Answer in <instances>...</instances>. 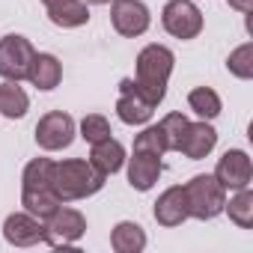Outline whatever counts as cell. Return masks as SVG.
Returning a JSON list of instances; mask_svg holds the SVG:
<instances>
[{
  "label": "cell",
  "mask_w": 253,
  "mask_h": 253,
  "mask_svg": "<svg viewBox=\"0 0 253 253\" xmlns=\"http://www.w3.org/2000/svg\"><path fill=\"white\" fill-rule=\"evenodd\" d=\"M104 173H98L89 161L84 158H66V161H54V173H51V188L60 197V203H72V200H86L92 194H98L104 188Z\"/></svg>",
  "instance_id": "6da1fadb"
},
{
  "label": "cell",
  "mask_w": 253,
  "mask_h": 253,
  "mask_svg": "<svg viewBox=\"0 0 253 253\" xmlns=\"http://www.w3.org/2000/svg\"><path fill=\"white\" fill-rule=\"evenodd\" d=\"M173 51L167 45H146L140 54H137V75H134V84L140 86V92L158 107L167 95V81L173 75Z\"/></svg>",
  "instance_id": "7a4b0ae2"
},
{
  "label": "cell",
  "mask_w": 253,
  "mask_h": 253,
  "mask_svg": "<svg viewBox=\"0 0 253 253\" xmlns=\"http://www.w3.org/2000/svg\"><path fill=\"white\" fill-rule=\"evenodd\" d=\"M185 188V197H188V217H197V220H214L220 211H223V203H226V191L223 185L214 179V173H200L194 176Z\"/></svg>",
  "instance_id": "3957f363"
},
{
  "label": "cell",
  "mask_w": 253,
  "mask_h": 253,
  "mask_svg": "<svg viewBox=\"0 0 253 253\" xmlns=\"http://www.w3.org/2000/svg\"><path fill=\"white\" fill-rule=\"evenodd\" d=\"M78 134V125L66 110H48L39 122H36V143L45 152H60L69 149L72 140Z\"/></svg>",
  "instance_id": "277c9868"
},
{
  "label": "cell",
  "mask_w": 253,
  "mask_h": 253,
  "mask_svg": "<svg viewBox=\"0 0 253 253\" xmlns=\"http://www.w3.org/2000/svg\"><path fill=\"white\" fill-rule=\"evenodd\" d=\"M161 24L173 39H197L203 33V12L194 0H170L161 9Z\"/></svg>",
  "instance_id": "5b68a950"
},
{
  "label": "cell",
  "mask_w": 253,
  "mask_h": 253,
  "mask_svg": "<svg viewBox=\"0 0 253 253\" xmlns=\"http://www.w3.org/2000/svg\"><path fill=\"white\" fill-rule=\"evenodd\" d=\"M33 54H36V48L27 36H18V33L3 36L0 39V78L3 81H24Z\"/></svg>",
  "instance_id": "8992f818"
},
{
  "label": "cell",
  "mask_w": 253,
  "mask_h": 253,
  "mask_svg": "<svg viewBox=\"0 0 253 253\" xmlns=\"http://www.w3.org/2000/svg\"><path fill=\"white\" fill-rule=\"evenodd\" d=\"M84 232H86V217L69 206H60L45 220V244L48 247H72Z\"/></svg>",
  "instance_id": "52a82bcc"
},
{
  "label": "cell",
  "mask_w": 253,
  "mask_h": 253,
  "mask_svg": "<svg viewBox=\"0 0 253 253\" xmlns=\"http://www.w3.org/2000/svg\"><path fill=\"white\" fill-rule=\"evenodd\" d=\"M110 21H113V30L125 39H134V36H143L152 24V15H149V6L143 0H110Z\"/></svg>",
  "instance_id": "ba28073f"
},
{
  "label": "cell",
  "mask_w": 253,
  "mask_h": 253,
  "mask_svg": "<svg viewBox=\"0 0 253 253\" xmlns=\"http://www.w3.org/2000/svg\"><path fill=\"white\" fill-rule=\"evenodd\" d=\"M155 113V104L140 92L134 78H122L119 81V101H116V116L125 125H146Z\"/></svg>",
  "instance_id": "9c48e42d"
},
{
  "label": "cell",
  "mask_w": 253,
  "mask_h": 253,
  "mask_svg": "<svg viewBox=\"0 0 253 253\" xmlns=\"http://www.w3.org/2000/svg\"><path fill=\"white\" fill-rule=\"evenodd\" d=\"M214 179L223 185V191H241L250 188L253 179V164L244 149H226L214 167Z\"/></svg>",
  "instance_id": "30bf717a"
},
{
  "label": "cell",
  "mask_w": 253,
  "mask_h": 253,
  "mask_svg": "<svg viewBox=\"0 0 253 253\" xmlns=\"http://www.w3.org/2000/svg\"><path fill=\"white\" fill-rule=\"evenodd\" d=\"M3 238L12 247H33L45 241V220L33 217L30 211H15L3 220Z\"/></svg>",
  "instance_id": "8fae6325"
},
{
  "label": "cell",
  "mask_w": 253,
  "mask_h": 253,
  "mask_svg": "<svg viewBox=\"0 0 253 253\" xmlns=\"http://www.w3.org/2000/svg\"><path fill=\"white\" fill-rule=\"evenodd\" d=\"M214 146H217V131L209 125V119H203V122H188L179 152L191 161H203Z\"/></svg>",
  "instance_id": "7c38bea8"
},
{
  "label": "cell",
  "mask_w": 253,
  "mask_h": 253,
  "mask_svg": "<svg viewBox=\"0 0 253 253\" xmlns=\"http://www.w3.org/2000/svg\"><path fill=\"white\" fill-rule=\"evenodd\" d=\"M152 211H155V220H158L161 226H167V229L182 226V223L188 220V197H185V188H182V185L167 188V191L158 197V203H155Z\"/></svg>",
  "instance_id": "4fadbf2b"
},
{
  "label": "cell",
  "mask_w": 253,
  "mask_h": 253,
  "mask_svg": "<svg viewBox=\"0 0 253 253\" xmlns=\"http://www.w3.org/2000/svg\"><path fill=\"white\" fill-rule=\"evenodd\" d=\"M161 155L152 152H134L128 158V185L134 191H152L155 182L161 179Z\"/></svg>",
  "instance_id": "5bb4252c"
},
{
  "label": "cell",
  "mask_w": 253,
  "mask_h": 253,
  "mask_svg": "<svg viewBox=\"0 0 253 253\" xmlns=\"http://www.w3.org/2000/svg\"><path fill=\"white\" fill-rule=\"evenodd\" d=\"M27 81H30L36 89H42V92L57 89L60 81H63V66H60V60H57L54 54H33L30 69H27Z\"/></svg>",
  "instance_id": "9a60e30c"
},
{
  "label": "cell",
  "mask_w": 253,
  "mask_h": 253,
  "mask_svg": "<svg viewBox=\"0 0 253 253\" xmlns=\"http://www.w3.org/2000/svg\"><path fill=\"white\" fill-rule=\"evenodd\" d=\"M89 146H92V149H89V164H92L98 173L113 176V173L122 170V164H125V146H122L119 140L104 137V140L89 143Z\"/></svg>",
  "instance_id": "2e32d148"
},
{
  "label": "cell",
  "mask_w": 253,
  "mask_h": 253,
  "mask_svg": "<svg viewBox=\"0 0 253 253\" xmlns=\"http://www.w3.org/2000/svg\"><path fill=\"white\" fill-rule=\"evenodd\" d=\"M48 18H51V24H57L63 30L84 27L89 21V6L84 0H60V3L48 6Z\"/></svg>",
  "instance_id": "e0dca14e"
},
{
  "label": "cell",
  "mask_w": 253,
  "mask_h": 253,
  "mask_svg": "<svg viewBox=\"0 0 253 253\" xmlns=\"http://www.w3.org/2000/svg\"><path fill=\"white\" fill-rule=\"evenodd\" d=\"M110 247L116 253H140L146 247V232L134 220H119L110 232Z\"/></svg>",
  "instance_id": "ac0fdd59"
},
{
  "label": "cell",
  "mask_w": 253,
  "mask_h": 253,
  "mask_svg": "<svg viewBox=\"0 0 253 253\" xmlns=\"http://www.w3.org/2000/svg\"><path fill=\"white\" fill-rule=\"evenodd\" d=\"M21 206H24V211H30L33 217L48 220L63 203H60V197L54 194V188H39V191H21Z\"/></svg>",
  "instance_id": "d6986e66"
},
{
  "label": "cell",
  "mask_w": 253,
  "mask_h": 253,
  "mask_svg": "<svg viewBox=\"0 0 253 253\" xmlns=\"http://www.w3.org/2000/svg\"><path fill=\"white\" fill-rule=\"evenodd\" d=\"M27 110H30V98L18 86V81H3L0 84V113L6 119H21Z\"/></svg>",
  "instance_id": "ffe728a7"
},
{
  "label": "cell",
  "mask_w": 253,
  "mask_h": 253,
  "mask_svg": "<svg viewBox=\"0 0 253 253\" xmlns=\"http://www.w3.org/2000/svg\"><path fill=\"white\" fill-rule=\"evenodd\" d=\"M188 107L200 116V119H214L220 116L223 104H220V95L211 89V86H194L188 92Z\"/></svg>",
  "instance_id": "44dd1931"
},
{
  "label": "cell",
  "mask_w": 253,
  "mask_h": 253,
  "mask_svg": "<svg viewBox=\"0 0 253 253\" xmlns=\"http://www.w3.org/2000/svg\"><path fill=\"white\" fill-rule=\"evenodd\" d=\"M223 211L229 214V220L241 229H250L253 226V191L250 188H241L235 191V197L229 203H223Z\"/></svg>",
  "instance_id": "7402d4cb"
},
{
  "label": "cell",
  "mask_w": 253,
  "mask_h": 253,
  "mask_svg": "<svg viewBox=\"0 0 253 253\" xmlns=\"http://www.w3.org/2000/svg\"><path fill=\"white\" fill-rule=\"evenodd\" d=\"M51 173H54V161L51 158H33L24 167V173H21V191L51 188Z\"/></svg>",
  "instance_id": "603a6c76"
},
{
  "label": "cell",
  "mask_w": 253,
  "mask_h": 253,
  "mask_svg": "<svg viewBox=\"0 0 253 253\" xmlns=\"http://www.w3.org/2000/svg\"><path fill=\"white\" fill-rule=\"evenodd\" d=\"M188 122H191V119H188L185 113H179V110L167 113V116L158 122V128H161V137H164L167 152H179L182 137H185V128H188Z\"/></svg>",
  "instance_id": "cb8c5ba5"
},
{
  "label": "cell",
  "mask_w": 253,
  "mask_h": 253,
  "mask_svg": "<svg viewBox=\"0 0 253 253\" xmlns=\"http://www.w3.org/2000/svg\"><path fill=\"white\" fill-rule=\"evenodd\" d=\"M226 69H229V75H235L238 81H250V78H253V42L238 45V48L229 54Z\"/></svg>",
  "instance_id": "d4e9b609"
},
{
  "label": "cell",
  "mask_w": 253,
  "mask_h": 253,
  "mask_svg": "<svg viewBox=\"0 0 253 253\" xmlns=\"http://www.w3.org/2000/svg\"><path fill=\"white\" fill-rule=\"evenodd\" d=\"M113 131H110V122L101 116V113H86L84 119H81V137L86 140V143H98V140H104V137H110Z\"/></svg>",
  "instance_id": "484cf974"
},
{
  "label": "cell",
  "mask_w": 253,
  "mask_h": 253,
  "mask_svg": "<svg viewBox=\"0 0 253 253\" xmlns=\"http://www.w3.org/2000/svg\"><path fill=\"white\" fill-rule=\"evenodd\" d=\"M134 152H152V155H164V152H167L158 125H149V128H143V131L134 137Z\"/></svg>",
  "instance_id": "4316f807"
},
{
  "label": "cell",
  "mask_w": 253,
  "mask_h": 253,
  "mask_svg": "<svg viewBox=\"0 0 253 253\" xmlns=\"http://www.w3.org/2000/svg\"><path fill=\"white\" fill-rule=\"evenodd\" d=\"M226 3H229L235 12H241V15H250V12H253V0H226Z\"/></svg>",
  "instance_id": "83f0119b"
},
{
  "label": "cell",
  "mask_w": 253,
  "mask_h": 253,
  "mask_svg": "<svg viewBox=\"0 0 253 253\" xmlns=\"http://www.w3.org/2000/svg\"><path fill=\"white\" fill-rule=\"evenodd\" d=\"M84 3H92V6H107L110 0H84Z\"/></svg>",
  "instance_id": "f1b7e54d"
},
{
  "label": "cell",
  "mask_w": 253,
  "mask_h": 253,
  "mask_svg": "<svg viewBox=\"0 0 253 253\" xmlns=\"http://www.w3.org/2000/svg\"><path fill=\"white\" fill-rule=\"evenodd\" d=\"M42 3H45V6H54V3H60V0H42Z\"/></svg>",
  "instance_id": "f546056e"
}]
</instances>
